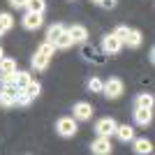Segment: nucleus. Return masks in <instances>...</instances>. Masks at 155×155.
<instances>
[{
    "label": "nucleus",
    "instance_id": "25",
    "mask_svg": "<svg viewBox=\"0 0 155 155\" xmlns=\"http://www.w3.org/2000/svg\"><path fill=\"white\" fill-rule=\"evenodd\" d=\"M37 51H39V53H44V56H49V58H51V56H53V51H56V46H53L51 42H42Z\"/></svg>",
    "mask_w": 155,
    "mask_h": 155
},
{
    "label": "nucleus",
    "instance_id": "5",
    "mask_svg": "<svg viewBox=\"0 0 155 155\" xmlns=\"http://www.w3.org/2000/svg\"><path fill=\"white\" fill-rule=\"evenodd\" d=\"M116 120L111 116H104V118H100L95 123V132H97V137H111L114 132H116Z\"/></svg>",
    "mask_w": 155,
    "mask_h": 155
},
{
    "label": "nucleus",
    "instance_id": "18",
    "mask_svg": "<svg viewBox=\"0 0 155 155\" xmlns=\"http://www.w3.org/2000/svg\"><path fill=\"white\" fill-rule=\"evenodd\" d=\"M134 107H148V109H153V95H150V93L137 95L134 97Z\"/></svg>",
    "mask_w": 155,
    "mask_h": 155
},
{
    "label": "nucleus",
    "instance_id": "7",
    "mask_svg": "<svg viewBox=\"0 0 155 155\" xmlns=\"http://www.w3.org/2000/svg\"><path fill=\"white\" fill-rule=\"evenodd\" d=\"M67 32H70V37H72V44H81V42L88 39V30H86V26H81V23L70 26V28H67Z\"/></svg>",
    "mask_w": 155,
    "mask_h": 155
},
{
    "label": "nucleus",
    "instance_id": "22",
    "mask_svg": "<svg viewBox=\"0 0 155 155\" xmlns=\"http://www.w3.org/2000/svg\"><path fill=\"white\" fill-rule=\"evenodd\" d=\"M26 7H28V12H37V14H42L46 5H44V0H28Z\"/></svg>",
    "mask_w": 155,
    "mask_h": 155
},
{
    "label": "nucleus",
    "instance_id": "31",
    "mask_svg": "<svg viewBox=\"0 0 155 155\" xmlns=\"http://www.w3.org/2000/svg\"><path fill=\"white\" fill-rule=\"evenodd\" d=\"M2 58H5V56H2V46H0V60H2Z\"/></svg>",
    "mask_w": 155,
    "mask_h": 155
},
{
    "label": "nucleus",
    "instance_id": "16",
    "mask_svg": "<svg viewBox=\"0 0 155 155\" xmlns=\"http://www.w3.org/2000/svg\"><path fill=\"white\" fill-rule=\"evenodd\" d=\"M16 72V60L14 58H2L0 60V74H14Z\"/></svg>",
    "mask_w": 155,
    "mask_h": 155
},
{
    "label": "nucleus",
    "instance_id": "29",
    "mask_svg": "<svg viewBox=\"0 0 155 155\" xmlns=\"http://www.w3.org/2000/svg\"><path fill=\"white\" fill-rule=\"evenodd\" d=\"M14 79H16V72H14V74H0V81H2V84H14Z\"/></svg>",
    "mask_w": 155,
    "mask_h": 155
},
{
    "label": "nucleus",
    "instance_id": "24",
    "mask_svg": "<svg viewBox=\"0 0 155 155\" xmlns=\"http://www.w3.org/2000/svg\"><path fill=\"white\" fill-rule=\"evenodd\" d=\"M23 91H26V93H28V95H30V97H32V100H35V97H37V95H39V91H42V86H39V84H37V81H30V84H28V86H26V88H23Z\"/></svg>",
    "mask_w": 155,
    "mask_h": 155
},
{
    "label": "nucleus",
    "instance_id": "8",
    "mask_svg": "<svg viewBox=\"0 0 155 155\" xmlns=\"http://www.w3.org/2000/svg\"><path fill=\"white\" fill-rule=\"evenodd\" d=\"M91 150L95 155H109L111 153V141H109V137H97L95 141L91 143Z\"/></svg>",
    "mask_w": 155,
    "mask_h": 155
},
{
    "label": "nucleus",
    "instance_id": "3",
    "mask_svg": "<svg viewBox=\"0 0 155 155\" xmlns=\"http://www.w3.org/2000/svg\"><path fill=\"white\" fill-rule=\"evenodd\" d=\"M56 132H58L60 137H74V134H77V118H72V116L58 118V123H56Z\"/></svg>",
    "mask_w": 155,
    "mask_h": 155
},
{
    "label": "nucleus",
    "instance_id": "13",
    "mask_svg": "<svg viewBox=\"0 0 155 155\" xmlns=\"http://www.w3.org/2000/svg\"><path fill=\"white\" fill-rule=\"evenodd\" d=\"M114 134H118L120 141H132V139H134V127H130V125H116V132H114Z\"/></svg>",
    "mask_w": 155,
    "mask_h": 155
},
{
    "label": "nucleus",
    "instance_id": "10",
    "mask_svg": "<svg viewBox=\"0 0 155 155\" xmlns=\"http://www.w3.org/2000/svg\"><path fill=\"white\" fill-rule=\"evenodd\" d=\"M42 23H44V19H42V14H37V12H28L26 16H23V28H26V30H37V28H42Z\"/></svg>",
    "mask_w": 155,
    "mask_h": 155
},
{
    "label": "nucleus",
    "instance_id": "1",
    "mask_svg": "<svg viewBox=\"0 0 155 155\" xmlns=\"http://www.w3.org/2000/svg\"><path fill=\"white\" fill-rule=\"evenodd\" d=\"M123 91H125L123 79H118V77H109L107 81H104V86H102V93L109 97V100H116V97H120V95H123Z\"/></svg>",
    "mask_w": 155,
    "mask_h": 155
},
{
    "label": "nucleus",
    "instance_id": "4",
    "mask_svg": "<svg viewBox=\"0 0 155 155\" xmlns=\"http://www.w3.org/2000/svg\"><path fill=\"white\" fill-rule=\"evenodd\" d=\"M120 49H123V42L114 32L104 35V39H102V53L104 56H116V53H120Z\"/></svg>",
    "mask_w": 155,
    "mask_h": 155
},
{
    "label": "nucleus",
    "instance_id": "15",
    "mask_svg": "<svg viewBox=\"0 0 155 155\" xmlns=\"http://www.w3.org/2000/svg\"><path fill=\"white\" fill-rule=\"evenodd\" d=\"M67 30V28L63 26V23H53V26H49V30H46V42H56V39H58V35L60 32H65Z\"/></svg>",
    "mask_w": 155,
    "mask_h": 155
},
{
    "label": "nucleus",
    "instance_id": "32",
    "mask_svg": "<svg viewBox=\"0 0 155 155\" xmlns=\"http://www.w3.org/2000/svg\"><path fill=\"white\" fill-rule=\"evenodd\" d=\"M0 35H5V30H2V26H0Z\"/></svg>",
    "mask_w": 155,
    "mask_h": 155
},
{
    "label": "nucleus",
    "instance_id": "19",
    "mask_svg": "<svg viewBox=\"0 0 155 155\" xmlns=\"http://www.w3.org/2000/svg\"><path fill=\"white\" fill-rule=\"evenodd\" d=\"M30 81H32V77L28 74V72H19V70H16V79H14V84L19 86V88H26Z\"/></svg>",
    "mask_w": 155,
    "mask_h": 155
},
{
    "label": "nucleus",
    "instance_id": "6",
    "mask_svg": "<svg viewBox=\"0 0 155 155\" xmlns=\"http://www.w3.org/2000/svg\"><path fill=\"white\" fill-rule=\"evenodd\" d=\"M72 116L77 120H91L93 118V107L88 102H77L72 107Z\"/></svg>",
    "mask_w": 155,
    "mask_h": 155
},
{
    "label": "nucleus",
    "instance_id": "12",
    "mask_svg": "<svg viewBox=\"0 0 155 155\" xmlns=\"http://www.w3.org/2000/svg\"><path fill=\"white\" fill-rule=\"evenodd\" d=\"M132 148H134V153L139 155H148L153 153V143H150V139H146V137H139V139H132Z\"/></svg>",
    "mask_w": 155,
    "mask_h": 155
},
{
    "label": "nucleus",
    "instance_id": "9",
    "mask_svg": "<svg viewBox=\"0 0 155 155\" xmlns=\"http://www.w3.org/2000/svg\"><path fill=\"white\" fill-rule=\"evenodd\" d=\"M153 120V109H148V107H137L134 109V123L137 125H146Z\"/></svg>",
    "mask_w": 155,
    "mask_h": 155
},
{
    "label": "nucleus",
    "instance_id": "11",
    "mask_svg": "<svg viewBox=\"0 0 155 155\" xmlns=\"http://www.w3.org/2000/svg\"><path fill=\"white\" fill-rule=\"evenodd\" d=\"M141 42H143L141 32H139V30H134V28H127V35H125L123 44H127L130 49H139V46H141Z\"/></svg>",
    "mask_w": 155,
    "mask_h": 155
},
{
    "label": "nucleus",
    "instance_id": "2",
    "mask_svg": "<svg viewBox=\"0 0 155 155\" xmlns=\"http://www.w3.org/2000/svg\"><path fill=\"white\" fill-rule=\"evenodd\" d=\"M16 93H19V86L16 84H2V91H0V104L2 107H16Z\"/></svg>",
    "mask_w": 155,
    "mask_h": 155
},
{
    "label": "nucleus",
    "instance_id": "20",
    "mask_svg": "<svg viewBox=\"0 0 155 155\" xmlns=\"http://www.w3.org/2000/svg\"><path fill=\"white\" fill-rule=\"evenodd\" d=\"M30 102H32V97L28 95L23 88H19V93H16V107H28Z\"/></svg>",
    "mask_w": 155,
    "mask_h": 155
},
{
    "label": "nucleus",
    "instance_id": "28",
    "mask_svg": "<svg viewBox=\"0 0 155 155\" xmlns=\"http://www.w3.org/2000/svg\"><path fill=\"white\" fill-rule=\"evenodd\" d=\"M97 5L104 7V9H114V7H116V0H100Z\"/></svg>",
    "mask_w": 155,
    "mask_h": 155
},
{
    "label": "nucleus",
    "instance_id": "21",
    "mask_svg": "<svg viewBox=\"0 0 155 155\" xmlns=\"http://www.w3.org/2000/svg\"><path fill=\"white\" fill-rule=\"evenodd\" d=\"M102 86H104V81L100 77H91L88 79V91L91 93H102Z\"/></svg>",
    "mask_w": 155,
    "mask_h": 155
},
{
    "label": "nucleus",
    "instance_id": "30",
    "mask_svg": "<svg viewBox=\"0 0 155 155\" xmlns=\"http://www.w3.org/2000/svg\"><path fill=\"white\" fill-rule=\"evenodd\" d=\"M26 2H28V0H9V5L16 7V9H19V7H26Z\"/></svg>",
    "mask_w": 155,
    "mask_h": 155
},
{
    "label": "nucleus",
    "instance_id": "27",
    "mask_svg": "<svg viewBox=\"0 0 155 155\" xmlns=\"http://www.w3.org/2000/svg\"><path fill=\"white\" fill-rule=\"evenodd\" d=\"M114 35H116V37L120 39V42H123V39H125V35H127V26H118L116 30H114Z\"/></svg>",
    "mask_w": 155,
    "mask_h": 155
},
{
    "label": "nucleus",
    "instance_id": "14",
    "mask_svg": "<svg viewBox=\"0 0 155 155\" xmlns=\"http://www.w3.org/2000/svg\"><path fill=\"white\" fill-rule=\"evenodd\" d=\"M32 67H35V70L37 72H44L46 67H49V56H44V53H35V56H32Z\"/></svg>",
    "mask_w": 155,
    "mask_h": 155
},
{
    "label": "nucleus",
    "instance_id": "26",
    "mask_svg": "<svg viewBox=\"0 0 155 155\" xmlns=\"http://www.w3.org/2000/svg\"><path fill=\"white\" fill-rule=\"evenodd\" d=\"M81 56H84L86 60H100V58H95V49H93V46H84V49H81Z\"/></svg>",
    "mask_w": 155,
    "mask_h": 155
},
{
    "label": "nucleus",
    "instance_id": "33",
    "mask_svg": "<svg viewBox=\"0 0 155 155\" xmlns=\"http://www.w3.org/2000/svg\"><path fill=\"white\" fill-rule=\"evenodd\" d=\"M93 2H95V5H97V2H100V0H93Z\"/></svg>",
    "mask_w": 155,
    "mask_h": 155
},
{
    "label": "nucleus",
    "instance_id": "17",
    "mask_svg": "<svg viewBox=\"0 0 155 155\" xmlns=\"http://www.w3.org/2000/svg\"><path fill=\"white\" fill-rule=\"evenodd\" d=\"M53 46H56V49H70V46H72V37H70V32H67V30L60 32L58 39L53 42Z\"/></svg>",
    "mask_w": 155,
    "mask_h": 155
},
{
    "label": "nucleus",
    "instance_id": "23",
    "mask_svg": "<svg viewBox=\"0 0 155 155\" xmlns=\"http://www.w3.org/2000/svg\"><path fill=\"white\" fill-rule=\"evenodd\" d=\"M0 26H2V30H12L14 28V19H12V14H7V12H2L0 14Z\"/></svg>",
    "mask_w": 155,
    "mask_h": 155
}]
</instances>
